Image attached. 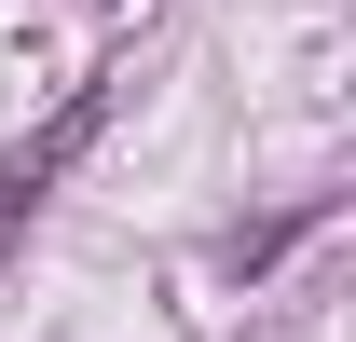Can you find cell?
Wrapping results in <instances>:
<instances>
[{
  "label": "cell",
  "instance_id": "6da1fadb",
  "mask_svg": "<svg viewBox=\"0 0 356 342\" xmlns=\"http://www.w3.org/2000/svg\"><path fill=\"white\" fill-rule=\"evenodd\" d=\"M96 124H110V69H96V83H69V110H55V124L28 137L14 165H0V247H14V219H28V206L55 192V178H69V165L96 151Z\"/></svg>",
  "mask_w": 356,
  "mask_h": 342
}]
</instances>
